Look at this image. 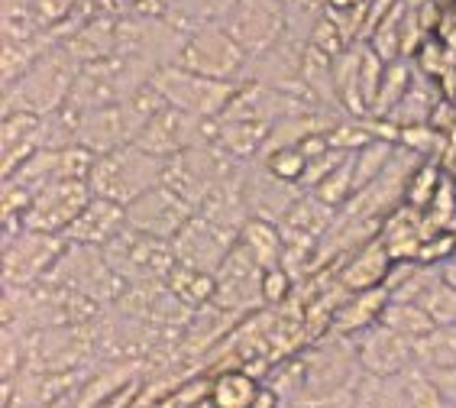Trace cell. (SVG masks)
<instances>
[{
  "label": "cell",
  "mask_w": 456,
  "mask_h": 408,
  "mask_svg": "<svg viewBox=\"0 0 456 408\" xmlns=\"http://www.w3.org/2000/svg\"><path fill=\"white\" fill-rule=\"evenodd\" d=\"M61 49L75 59L78 65H88V62H97V59H104L117 49V17L114 13H101L97 20L85 23L78 33L65 39Z\"/></svg>",
  "instance_id": "obj_20"
},
{
  "label": "cell",
  "mask_w": 456,
  "mask_h": 408,
  "mask_svg": "<svg viewBox=\"0 0 456 408\" xmlns=\"http://www.w3.org/2000/svg\"><path fill=\"white\" fill-rule=\"evenodd\" d=\"M440 182H444V178H440L437 166L424 162V166H418L411 182H408V195H404V201L411 204V208H418V211H428V204L434 201V195H437Z\"/></svg>",
  "instance_id": "obj_33"
},
{
  "label": "cell",
  "mask_w": 456,
  "mask_h": 408,
  "mask_svg": "<svg viewBox=\"0 0 456 408\" xmlns=\"http://www.w3.org/2000/svg\"><path fill=\"white\" fill-rule=\"evenodd\" d=\"M440 275H444L450 285H456V249L450 253L447 259H444V263H440Z\"/></svg>",
  "instance_id": "obj_38"
},
{
  "label": "cell",
  "mask_w": 456,
  "mask_h": 408,
  "mask_svg": "<svg viewBox=\"0 0 456 408\" xmlns=\"http://www.w3.org/2000/svg\"><path fill=\"white\" fill-rule=\"evenodd\" d=\"M263 162L279 178H285V182H295V185H301V178H305L307 166H311V156H307V152L301 150V146H281V150H275V152H269V156H263Z\"/></svg>",
  "instance_id": "obj_32"
},
{
  "label": "cell",
  "mask_w": 456,
  "mask_h": 408,
  "mask_svg": "<svg viewBox=\"0 0 456 408\" xmlns=\"http://www.w3.org/2000/svg\"><path fill=\"white\" fill-rule=\"evenodd\" d=\"M240 243H243L249 253L256 257V263L263 269L281 266V257H285V237H281V227L275 221H265V217H249L240 231Z\"/></svg>",
  "instance_id": "obj_23"
},
{
  "label": "cell",
  "mask_w": 456,
  "mask_h": 408,
  "mask_svg": "<svg viewBox=\"0 0 456 408\" xmlns=\"http://www.w3.org/2000/svg\"><path fill=\"white\" fill-rule=\"evenodd\" d=\"M243 166H246L243 159L230 156L217 143H211V146H191V150L168 156L166 178L162 182L168 188H175L184 201H191L198 208L224 178H230L237 169H243Z\"/></svg>",
  "instance_id": "obj_3"
},
{
  "label": "cell",
  "mask_w": 456,
  "mask_h": 408,
  "mask_svg": "<svg viewBox=\"0 0 456 408\" xmlns=\"http://www.w3.org/2000/svg\"><path fill=\"white\" fill-rule=\"evenodd\" d=\"M194 214H198V208L191 201H184L175 188H168L162 182V185L150 188L133 204H126V227L159 240H175V233L191 221Z\"/></svg>",
  "instance_id": "obj_13"
},
{
  "label": "cell",
  "mask_w": 456,
  "mask_h": 408,
  "mask_svg": "<svg viewBox=\"0 0 456 408\" xmlns=\"http://www.w3.org/2000/svg\"><path fill=\"white\" fill-rule=\"evenodd\" d=\"M259 386H263V379L253 376L249 370L227 366L208 386V402H211V408H246L253 402L256 392H259Z\"/></svg>",
  "instance_id": "obj_21"
},
{
  "label": "cell",
  "mask_w": 456,
  "mask_h": 408,
  "mask_svg": "<svg viewBox=\"0 0 456 408\" xmlns=\"http://www.w3.org/2000/svg\"><path fill=\"white\" fill-rule=\"evenodd\" d=\"M166 285L168 292L178 295L188 308H201V305H208L214 298V275L201 273V269L182 266V263H175V269L168 273Z\"/></svg>",
  "instance_id": "obj_27"
},
{
  "label": "cell",
  "mask_w": 456,
  "mask_h": 408,
  "mask_svg": "<svg viewBox=\"0 0 456 408\" xmlns=\"http://www.w3.org/2000/svg\"><path fill=\"white\" fill-rule=\"evenodd\" d=\"M434 379H437V386L444 389V396H447V405L456 408V366H447V370H434Z\"/></svg>",
  "instance_id": "obj_37"
},
{
  "label": "cell",
  "mask_w": 456,
  "mask_h": 408,
  "mask_svg": "<svg viewBox=\"0 0 456 408\" xmlns=\"http://www.w3.org/2000/svg\"><path fill=\"white\" fill-rule=\"evenodd\" d=\"M392 266H395V259H392L388 243L382 240V233H379L376 240H369L366 247H360L346 263H343L337 279H340V285L350 289V292H366V289L386 285Z\"/></svg>",
  "instance_id": "obj_18"
},
{
  "label": "cell",
  "mask_w": 456,
  "mask_h": 408,
  "mask_svg": "<svg viewBox=\"0 0 456 408\" xmlns=\"http://www.w3.org/2000/svg\"><path fill=\"white\" fill-rule=\"evenodd\" d=\"M156 88L162 91V98L168 104L182 107L194 117H224L227 104L240 91V81H220L198 75V71L178 69V65H162L152 75Z\"/></svg>",
  "instance_id": "obj_6"
},
{
  "label": "cell",
  "mask_w": 456,
  "mask_h": 408,
  "mask_svg": "<svg viewBox=\"0 0 456 408\" xmlns=\"http://www.w3.org/2000/svg\"><path fill=\"white\" fill-rule=\"evenodd\" d=\"M421 4H428V0H404V7H408V10H418Z\"/></svg>",
  "instance_id": "obj_39"
},
{
  "label": "cell",
  "mask_w": 456,
  "mask_h": 408,
  "mask_svg": "<svg viewBox=\"0 0 456 408\" xmlns=\"http://www.w3.org/2000/svg\"><path fill=\"white\" fill-rule=\"evenodd\" d=\"M240 231L233 227H224V224L204 217V214H194L191 221L184 224L182 231L172 240V249H175V259L182 266L201 269V273H217L220 263L230 257V249L237 247Z\"/></svg>",
  "instance_id": "obj_12"
},
{
  "label": "cell",
  "mask_w": 456,
  "mask_h": 408,
  "mask_svg": "<svg viewBox=\"0 0 456 408\" xmlns=\"http://www.w3.org/2000/svg\"><path fill=\"white\" fill-rule=\"evenodd\" d=\"M356 350H360V363L369 376H402L414 366V340L402 338L398 330L386 328L382 321L356 334Z\"/></svg>",
  "instance_id": "obj_14"
},
{
  "label": "cell",
  "mask_w": 456,
  "mask_h": 408,
  "mask_svg": "<svg viewBox=\"0 0 456 408\" xmlns=\"http://www.w3.org/2000/svg\"><path fill=\"white\" fill-rule=\"evenodd\" d=\"M295 279L285 266H273L265 269L263 275V298H265V308H273V305H285L291 302V295H295Z\"/></svg>",
  "instance_id": "obj_35"
},
{
  "label": "cell",
  "mask_w": 456,
  "mask_h": 408,
  "mask_svg": "<svg viewBox=\"0 0 456 408\" xmlns=\"http://www.w3.org/2000/svg\"><path fill=\"white\" fill-rule=\"evenodd\" d=\"M166 162L156 152L142 150L140 143H126L110 152L94 156V166L88 172L91 192L97 198L117 204H133L140 195H146L150 188L162 185L166 178Z\"/></svg>",
  "instance_id": "obj_2"
},
{
  "label": "cell",
  "mask_w": 456,
  "mask_h": 408,
  "mask_svg": "<svg viewBox=\"0 0 456 408\" xmlns=\"http://www.w3.org/2000/svg\"><path fill=\"white\" fill-rule=\"evenodd\" d=\"M91 201H94V192L88 178H61V182L45 185L43 192H36L23 214V227L43 233H65Z\"/></svg>",
  "instance_id": "obj_10"
},
{
  "label": "cell",
  "mask_w": 456,
  "mask_h": 408,
  "mask_svg": "<svg viewBox=\"0 0 456 408\" xmlns=\"http://www.w3.org/2000/svg\"><path fill=\"white\" fill-rule=\"evenodd\" d=\"M269 124H256V120H220V134H217V146L237 156V159H253L259 156L269 140Z\"/></svg>",
  "instance_id": "obj_24"
},
{
  "label": "cell",
  "mask_w": 456,
  "mask_h": 408,
  "mask_svg": "<svg viewBox=\"0 0 456 408\" xmlns=\"http://www.w3.org/2000/svg\"><path fill=\"white\" fill-rule=\"evenodd\" d=\"M411 88V69L404 59H395V62L386 65V78H382V88H379V98L372 104V114L376 117H388L392 107L404 98V91Z\"/></svg>",
  "instance_id": "obj_29"
},
{
  "label": "cell",
  "mask_w": 456,
  "mask_h": 408,
  "mask_svg": "<svg viewBox=\"0 0 456 408\" xmlns=\"http://www.w3.org/2000/svg\"><path fill=\"white\" fill-rule=\"evenodd\" d=\"M379 321H382L386 328L398 330V334H402V338H408V340H421V338H428L430 330L437 328V324H434V318L424 311V305L395 302V298H388L386 311H382V318H379Z\"/></svg>",
  "instance_id": "obj_26"
},
{
  "label": "cell",
  "mask_w": 456,
  "mask_h": 408,
  "mask_svg": "<svg viewBox=\"0 0 456 408\" xmlns=\"http://www.w3.org/2000/svg\"><path fill=\"white\" fill-rule=\"evenodd\" d=\"M353 156H356V152H350V156H346V159H343L340 166L314 188V195L321 198V201L334 204V208H343V204L353 198V192H356V188H353Z\"/></svg>",
  "instance_id": "obj_30"
},
{
  "label": "cell",
  "mask_w": 456,
  "mask_h": 408,
  "mask_svg": "<svg viewBox=\"0 0 456 408\" xmlns=\"http://www.w3.org/2000/svg\"><path fill=\"white\" fill-rule=\"evenodd\" d=\"M126 231V208L107 198H97L81 211V217L71 224L61 237L69 243H85V247H107L114 237Z\"/></svg>",
  "instance_id": "obj_17"
},
{
  "label": "cell",
  "mask_w": 456,
  "mask_h": 408,
  "mask_svg": "<svg viewBox=\"0 0 456 408\" xmlns=\"http://www.w3.org/2000/svg\"><path fill=\"white\" fill-rule=\"evenodd\" d=\"M353 402H356V386L327 392V396H301V399L289 402L285 408H353Z\"/></svg>",
  "instance_id": "obj_36"
},
{
  "label": "cell",
  "mask_w": 456,
  "mask_h": 408,
  "mask_svg": "<svg viewBox=\"0 0 456 408\" xmlns=\"http://www.w3.org/2000/svg\"><path fill=\"white\" fill-rule=\"evenodd\" d=\"M414 366L428 373L456 366V328H434L428 338L414 340Z\"/></svg>",
  "instance_id": "obj_25"
},
{
  "label": "cell",
  "mask_w": 456,
  "mask_h": 408,
  "mask_svg": "<svg viewBox=\"0 0 456 408\" xmlns=\"http://www.w3.org/2000/svg\"><path fill=\"white\" fill-rule=\"evenodd\" d=\"M107 263L126 279V282H166L175 269V249L172 240H159L150 233H140L126 227L120 237H114L104 247Z\"/></svg>",
  "instance_id": "obj_7"
},
{
  "label": "cell",
  "mask_w": 456,
  "mask_h": 408,
  "mask_svg": "<svg viewBox=\"0 0 456 408\" xmlns=\"http://www.w3.org/2000/svg\"><path fill=\"white\" fill-rule=\"evenodd\" d=\"M430 114V101H428V88H411L404 91V98L398 101L395 107H392V120H398V124H421L424 117Z\"/></svg>",
  "instance_id": "obj_34"
},
{
  "label": "cell",
  "mask_w": 456,
  "mask_h": 408,
  "mask_svg": "<svg viewBox=\"0 0 456 408\" xmlns=\"http://www.w3.org/2000/svg\"><path fill=\"white\" fill-rule=\"evenodd\" d=\"M263 275H265V269L256 263L253 253L237 240V247L230 249V257L224 259L220 269L214 273V298L211 302H217V305H224V308L249 318V314L265 308Z\"/></svg>",
  "instance_id": "obj_9"
},
{
  "label": "cell",
  "mask_w": 456,
  "mask_h": 408,
  "mask_svg": "<svg viewBox=\"0 0 456 408\" xmlns=\"http://www.w3.org/2000/svg\"><path fill=\"white\" fill-rule=\"evenodd\" d=\"M69 249V240L61 233L23 231L4 240V285H36L53 273L61 253Z\"/></svg>",
  "instance_id": "obj_8"
},
{
  "label": "cell",
  "mask_w": 456,
  "mask_h": 408,
  "mask_svg": "<svg viewBox=\"0 0 456 408\" xmlns=\"http://www.w3.org/2000/svg\"><path fill=\"white\" fill-rule=\"evenodd\" d=\"M172 65L198 71V75H208V78L240 81V85H243L249 55H246L243 45L224 29V23H208V27L194 29V33L184 39Z\"/></svg>",
  "instance_id": "obj_4"
},
{
  "label": "cell",
  "mask_w": 456,
  "mask_h": 408,
  "mask_svg": "<svg viewBox=\"0 0 456 408\" xmlns=\"http://www.w3.org/2000/svg\"><path fill=\"white\" fill-rule=\"evenodd\" d=\"M388 298H392V295H388L386 285H379V289H366V292H353L350 298L337 308L334 321H330V330L346 334V338H356V334H362L366 328L379 324Z\"/></svg>",
  "instance_id": "obj_19"
},
{
  "label": "cell",
  "mask_w": 456,
  "mask_h": 408,
  "mask_svg": "<svg viewBox=\"0 0 456 408\" xmlns=\"http://www.w3.org/2000/svg\"><path fill=\"white\" fill-rule=\"evenodd\" d=\"M237 4L240 0H175V7L162 20L182 36H191L194 29L208 27V23H224Z\"/></svg>",
  "instance_id": "obj_22"
},
{
  "label": "cell",
  "mask_w": 456,
  "mask_h": 408,
  "mask_svg": "<svg viewBox=\"0 0 456 408\" xmlns=\"http://www.w3.org/2000/svg\"><path fill=\"white\" fill-rule=\"evenodd\" d=\"M402 386H404V402H408V408H450L444 389H440L437 379H434L428 370L411 366L408 373H402Z\"/></svg>",
  "instance_id": "obj_28"
},
{
  "label": "cell",
  "mask_w": 456,
  "mask_h": 408,
  "mask_svg": "<svg viewBox=\"0 0 456 408\" xmlns=\"http://www.w3.org/2000/svg\"><path fill=\"white\" fill-rule=\"evenodd\" d=\"M39 150H45V117L4 114L0 120V178H10Z\"/></svg>",
  "instance_id": "obj_16"
},
{
  "label": "cell",
  "mask_w": 456,
  "mask_h": 408,
  "mask_svg": "<svg viewBox=\"0 0 456 408\" xmlns=\"http://www.w3.org/2000/svg\"><path fill=\"white\" fill-rule=\"evenodd\" d=\"M243 192H246V204H249V214H253V217H265V221H275V224L285 217V211H289L291 204L305 195V188L279 178L265 162H259V166L249 162V166H246Z\"/></svg>",
  "instance_id": "obj_15"
},
{
  "label": "cell",
  "mask_w": 456,
  "mask_h": 408,
  "mask_svg": "<svg viewBox=\"0 0 456 408\" xmlns=\"http://www.w3.org/2000/svg\"><path fill=\"white\" fill-rule=\"evenodd\" d=\"M217 134L220 117H194L182 107L166 104L150 117V124L142 126L133 143H140L142 150L168 159V156L191 150V146H211V143H217Z\"/></svg>",
  "instance_id": "obj_5"
},
{
  "label": "cell",
  "mask_w": 456,
  "mask_h": 408,
  "mask_svg": "<svg viewBox=\"0 0 456 408\" xmlns=\"http://www.w3.org/2000/svg\"><path fill=\"white\" fill-rule=\"evenodd\" d=\"M224 29L243 45L249 59H256L273 49L289 29L285 0H240L224 20Z\"/></svg>",
  "instance_id": "obj_11"
},
{
  "label": "cell",
  "mask_w": 456,
  "mask_h": 408,
  "mask_svg": "<svg viewBox=\"0 0 456 408\" xmlns=\"http://www.w3.org/2000/svg\"><path fill=\"white\" fill-rule=\"evenodd\" d=\"M81 65L61 45L45 53L36 65H29L13 85L4 88V114H36L49 117L69 104L71 88L78 81Z\"/></svg>",
  "instance_id": "obj_1"
},
{
  "label": "cell",
  "mask_w": 456,
  "mask_h": 408,
  "mask_svg": "<svg viewBox=\"0 0 456 408\" xmlns=\"http://www.w3.org/2000/svg\"><path fill=\"white\" fill-rule=\"evenodd\" d=\"M421 305L437 328H456V285H450L447 279H437Z\"/></svg>",
  "instance_id": "obj_31"
}]
</instances>
